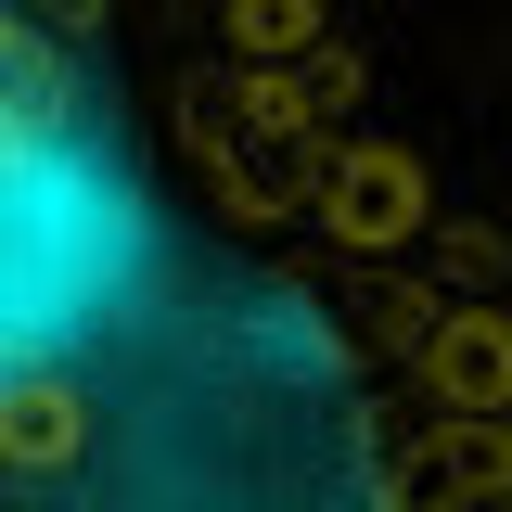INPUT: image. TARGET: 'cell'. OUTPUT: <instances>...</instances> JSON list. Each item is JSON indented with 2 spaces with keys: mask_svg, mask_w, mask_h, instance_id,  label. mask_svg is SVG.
I'll use <instances>...</instances> for the list:
<instances>
[{
  "mask_svg": "<svg viewBox=\"0 0 512 512\" xmlns=\"http://www.w3.org/2000/svg\"><path fill=\"white\" fill-rule=\"evenodd\" d=\"M128 0H13V512H474L410 308L192 192Z\"/></svg>",
  "mask_w": 512,
  "mask_h": 512,
  "instance_id": "cell-1",
  "label": "cell"
}]
</instances>
